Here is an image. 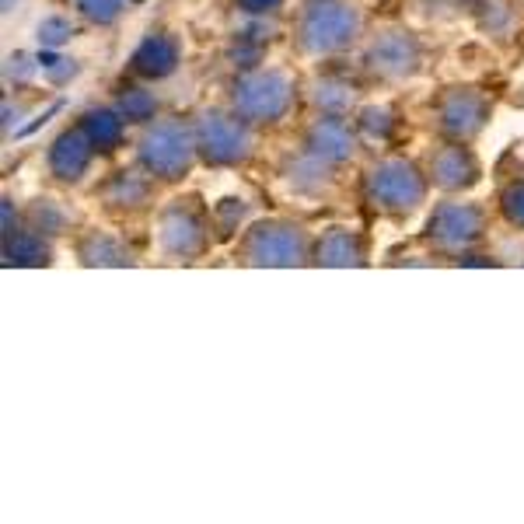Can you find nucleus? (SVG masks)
Masks as SVG:
<instances>
[{"mask_svg":"<svg viewBox=\"0 0 524 524\" xmlns=\"http://www.w3.org/2000/svg\"><path fill=\"white\" fill-rule=\"evenodd\" d=\"M231 60H235V67H256L262 60V42L252 35H238V42L231 46Z\"/></svg>","mask_w":524,"mask_h":524,"instance_id":"c756f323","label":"nucleus"},{"mask_svg":"<svg viewBox=\"0 0 524 524\" xmlns=\"http://www.w3.org/2000/svg\"><path fill=\"white\" fill-rule=\"evenodd\" d=\"M91 158H95V144L88 140V133L77 126V130H63L60 137L53 140L46 154L49 175L60 182H81L91 168Z\"/></svg>","mask_w":524,"mask_h":524,"instance_id":"9b49d317","label":"nucleus"},{"mask_svg":"<svg viewBox=\"0 0 524 524\" xmlns=\"http://www.w3.org/2000/svg\"><path fill=\"white\" fill-rule=\"evenodd\" d=\"M437 123L451 140H472L490 123V98L476 88H448L437 102Z\"/></svg>","mask_w":524,"mask_h":524,"instance_id":"1a4fd4ad","label":"nucleus"},{"mask_svg":"<svg viewBox=\"0 0 524 524\" xmlns=\"http://www.w3.org/2000/svg\"><path fill=\"white\" fill-rule=\"evenodd\" d=\"M392 126H395L392 109H385V105H367V109L360 112V130H364L367 137L385 140L388 133H392Z\"/></svg>","mask_w":524,"mask_h":524,"instance_id":"a878e982","label":"nucleus"},{"mask_svg":"<svg viewBox=\"0 0 524 524\" xmlns=\"http://www.w3.org/2000/svg\"><path fill=\"white\" fill-rule=\"evenodd\" d=\"M514 18V7L507 4V0H493V4H486V14H483V28H490V32H500V25L504 21Z\"/></svg>","mask_w":524,"mask_h":524,"instance_id":"7c9ffc66","label":"nucleus"},{"mask_svg":"<svg viewBox=\"0 0 524 524\" xmlns=\"http://www.w3.org/2000/svg\"><path fill=\"white\" fill-rule=\"evenodd\" d=\"M81 130L95 144V151H116L126 133V119L116 109H88L81 119Z\"/></svg>","mask_w":524,"mask_h":524,"instance_id":"dca6fc26","label":"nucleus"},{"mask_svg":"<svg viewBox=\"0 0 524 524\" xmlns=\"http://www.w3.org/2000/svg\"><path fill=\"white\" fill-rule=\"evenodd\" d=\"M77 256H81L84 266H130L133 262L130 252L123 249V242H116L112 235H102V231L84 238Z\"/></svg>","mask_w":524,"mask_h":524,"instance_id":"6ab92c4d","label":"nucleus"},{"mask_svg":"<svg viewBox=\"0 0 524 524\" xmlns=\"http://www.w3.org/2000/svg\"><path fill=\"white\" fill-rule=\"evenodd\" d=\"M70 35H74V25L63 14H46L35 28V39H39L42 49H60L63 42H70Z\"/></svg>","mask_w":524,"mask_h":524,"instance_id":"b1692460","label":"nucleus"},{"mask_svg":"<svg viewBox=\"0 0 524 524\" xmlns=\"http://www.w3.org/2000/svg\"><path fill=\"white\" fill-rule=\"evenodd\" d=\"M39 67H42V74H46L53 84H63L67 77L77 74V63H74V60H63V56H56L53 49L39 53Z\"/></svg>","mask_w":524,"mask_h":524,"instance_id":"cd10ccee","label":"nucleus"},{"mask_svg":"<svg viewBox=\"0 0 524 524\" xmlns=\"http://www.w3.org/2000/svg\"><path fill=\"white\" fill-rule=\"evenodd\" d=\"M193 133L200 158L214 168H231L252 158V130L238 112L235 116L221 109L200 112V119L193 123Z\"/></svg>","mask_w":524,"mask_h":524,"instance_id":"7ed1b4c3","label":"nucleus"},{"mask_svg":"<svg viewBox=\"0 0 524 524\" xmlns=\"http://www.w3.org/2000/svg\"><path fill=\"white\" fill-rule=\"evenodd\" d=\"M311 102H315L325 116H346V112L353 109V102H357V91H353L350 84L336 81V77H322V81H315V88H311Z\"/></svg>","mask_w":524,"mask_h":524,"instance_id":"aec40b11","label":"nucleus"},{"mask_svg":"<svg viewBox=\"0 0 524 524\" xmlns=\"http://www.w3.org/2000/svg\"><path fill=\"white\" fill-rule=\"evenodd\" d=\"M294 102V84L280 70H252L231 88V105L245 123H280Z\"/></svg>","mask_w":524,"mask_h":524,"instance_id":"39448f33","label":"nucleus"},{"mask_svg":"<svg viewBox=\"0 0 524 524\" xmlns=\"http://www.w3.org/2000/svg\"><path fill=\"white\" fill-rule=\"evenodd\" d=\"M420 42L406 28H385L367 42L364 63L371 74H378L381 81H406L420 70Z\"/></svg>","mask_w":524,"mask_h":524,"instance_id":"0eeeda50","label":"nucleus"},{"mask_svg":"<svg viewBox=\"0 0 524 524\" xmlns=\"http://www.w3.org/2000/svg\"><path fill=\"white\" fill-rule=\"evenodd\" d=\"M196 133L182 119H154L137 140V161L151 179L179 182L196 165Z\"/></svg>","mask_w":524,"mask_h":524,"instance_id":"f257e3e1","label":"nucleus"},{"mask_svg":"<svg viewBox=\"0 0 524 524\" xmlns=\"http://www.w3.org/2000/svg\"><path fill=\"white\" fill-rule=\"evenodd\" d=\"M360 11L343 0H315L297 21V46L311 56H329L357 42L360 35Z\"/></svg>","mask_w":524,"mask_h":524,"instance_id":"f03ea898","label":"nucleus"},{"mask_svg":"<svg viewBox=\"0 0 524 524\" xmlns=\"http://www.w3.org/2000/svg\"><path fill=\"white\" fill-rule=\"evenodd\" d=\"M367 196L385 214H413L427 200V179L406 158H385L367 172Z\"/></svg>","mask_w":524,"mask_h":524,"instance_id":"20e7f679","label":"nucleus"},{"mask_svg":"<svg viewBox=\"0 0 524 524\" xmlns=\"http://www.w3.org/2000/svg\"><path fill=\"white\" fill-rule=\"evenodd\" d=\"M105 200L112 207H144L151 200V175L140 172H119L116 179L105 186Z\"/></svg>","mask_w":524,"mask_h":524,"instance_id":"a211bd4d","label":"nucleus"},{"mask_svg":"<svg viewBox=\"0 0 524 524\" xmlns=\"http://www.w3.org/2000/svg\"><path fill=\"white\" fill-rule=\"evenodd\" d=\"M77 14L91 25H112L123 14L126 0H74Z\"/></svg>","mask_w":524,"mask_h":524,"instance_id":"393cba45","label":"nucleus"},{"mask_svg":"<svg viewBox=\"0 0 524 524\" xmlns=\"http://www.w3.org/2000/svg\"><path fill=\"white\" fill-rule=\"evenodd\" d=\"M318 266H364V242L350 228H329L311 249Z\"/></svg>","mask_w":524,"mask_h":524,"instance_id":"2eb2a0df","label":"nucleus"},{"mask_svg":"<svg viewBox=\"0 0 524 524\" xmlns=\"http://www.w3.org/2000/svg\"><path fill=\"white\" fill-rule=\"evenodd\" d=\"M238 4H242V11H249V14H269V11H276L283 0H238Z\"/></svg>","mask_w":524,"mask_h":524,"instance_id":"2f4dec72","label":"nucleus"},{"mask_svg":"<svg viewBox=\"0 0 524 524\" xmlns=\"http://www.w3.org/2000/svg\"><path fill=\"white\" fill-rule=\"evenodd\" d=\"M242 217H245V203L242 200H224L221 207H217V214H214V228L221 231V238H228V235H235L238 231Z\"/></svg>","mask_w":524,"mask_h":524,"instance_id":"bb28decb","label":"nucleus"},{"mask_svg":"<svg viewBox=\"0 0 524 524\" xmlns=\"http://www.w3.org/2000/svg\"><path fill=\"white\" fill-rule=\"evenodd\" d=\"M486 231V214L476 203H441L427 221V238L444 252H462L476 245Z\"/></svg>","mask_w":524,"mask_h":524,"instance_id":"6e6552de","label":"nucleus"},{"mask_svg":"<svg viewBox=\"0 0 524 524\" xmlns=\"http://www.w3.org/2000/svg\"><path fill=\"white\" fill-rule=\"evenodd\" d=\"M325 182H329V165L322 158H315V154H308V158H301L290 168V186L297 193H318Z\"/></svg>","mask_w":524,"mask_h":524,"instance_id":"5701e85b","label":"nucleus"},{"mask_svg":"<svg viewBox=\"0 0 524 524\" xmlns=\"http://www.w3.org/2000/svg\"><path fill=\"white\" fill-rule=\"evenodd\" d=\"M500 210H504V217L514 224V228H524V182H514V186L504 189Z\"/></svg>","mask_w":524,"mask_h":524,"instance_id":"c85d7f7f","label":"nucleus"},{"mask_svg":"<svg viewBox=\"0 0 524 524\" xmlns=\"http://www.w3.org/2000/svg\"><path fill=\"white\" fill-rule=\"evenodd\" d=\"M308 256V235L290 221H262L242 242V259L249 266H301Z\"/></svg>","mask_w":524,"mask_h":524,"instance_id":"423d86ee","label":"nucleus"},{"mask_svg":"<svg viewBox=\"0 0 524 524\" xmlns=\"http://www.w3.org/2000/svg\"><path fill=\"white\" fill-rule=\"evenodd\" d=\"M28 224H32L39 235H63L70 224L67 210L60 207L56 200H35L32 207H28Z\"/></svg>","mask_w":524,"mask_h":524,"instance_id":"4be33fe9","label":"nucleus"},{"mask_svg":"<svg viewBox=\"0 0 524 524\" xmlns=\"http://www.w3.org/2000/svg\"><path fill=\"white\" fill-rule=\"evenodd\" d=\"M179 53L182 49H179V42H175V35L151 32L137 46V53H133V70H137L140 77L161 81V77L175 74V67H179Z\"/></svg>","mask_w":524,"mask_h":524,"instance_id":"4468645a","label":"nucleus"},{"mask_svg":"<svg viewBox=\"0 0 524 524\" xmlns=\"http://www.w3.org/2000/svg\"><path fill=\"white\" fill-rule=\"evenodd\" d=\"M116 112L126 123H151V119L158 116V95L147 88H126L123 95L116 98Z\"/></svg>","mask_w":524,"mask_h":524,"instance_id":"412c9836","label":"nucleus"},{"mask_svg":"<svg viewBox=\"0 0 524 524\" xmlns=\"http://www.w3.org/2000/svg\"><path fill=\"white\" fill-rule=\"evenodd\" d=\"M4 262L7 266H46L49 262L46 235H39L35 228L7 235L4 238Z\"/></svg>","mask_w":524,"mask_h":524,"instance_id":"f3484780","label":"nucleus"},{"mask_svg":"<svg viewBox=\"0 0 524 524\" xmlns=\"http://www.w3.org/2000/svg\"><path fill=\"white\" fill-rule=\"evenodd\" d=\"M304 147H308V154L322 158L325 165H343L357 154V133L350 130L343 116H325L322 112V119L311 123Z\"/></svg>","mask_w":524,"mask_h":524,"instance_id":"f8f14e48","label":"nucleus"},{"mask_svg":"<svg viewBox=\"0 0 524 524\" xmlns=\"http://www.w3.org/2000/svg\"><path fill=\"white\" fill-rule=\"evenodd\" d=\"M430 182L441 186L444 193H458V189H469L479 182V161L476 154L465 147V140L441 147V151L430 158Z\"/></svg>","mask_w":524,"mask_h":524,"instance_id":"ddd939ff","label":"nucleus"},{"mask_svg":"<svg viewBox=\"0 0 524 524\" xmlns=\"http://www.w3.org/2000/svg\"><path fill=\"white\" fill-rule=\"evenodd\" d=\"M158 242L165 256L172 259H196L207 252V224L189 203H172L158 221Z\"/></svg>","mask_w":524,"mask_h":524,"instance_id":"9d476101","label":"nucleus"}]
</instances>
